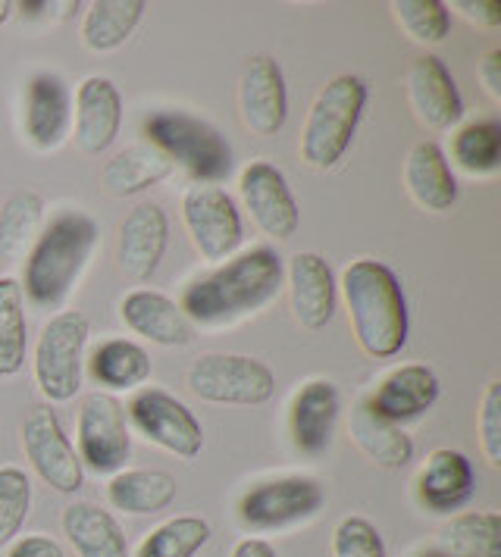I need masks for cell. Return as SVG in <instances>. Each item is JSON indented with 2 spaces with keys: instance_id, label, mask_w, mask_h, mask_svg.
<instances>
[{
  "instance_id": "obj_1",
  "label": "cell",
  "mask_w": 501,
  "mask_h": 557,
  "mask_svg": "<svg viewBox=\"0 0 501 557\" xmlns=\"http://www.w3.org/2000/svg\"><path fill=\"white\" fill-rule=\"evenodd\" d=\"M282 257L260 245L225 260L210 276L195 278L182 292L179 307L188 323L195 320L200 326H229L270 305L282 288Z\"/></svg>"
},
{
  "instance_id": "obj_2",
  "label": "cell",
  "mask_w": 501,
  "mask_h": 557,
  "mask_svg": "<svg viewBox=\"0 0 501 557\" xmlns=\"http://www.w3.org/2000/svg\"><path fill=\"white\" fill-rule=\"evenodd\" d=\"M357 345L376 360L395 357L407 345V301L399 276L379 260H351L339 282Z\"/></svg>"
},
{
  "instance_id": "obj_3",
  "label": "cell",
  "mask_w": 501,
  "mask_h": 557,
  "mask_svg": "<svg viewBox=\"0 0 501 557\" xmlns=\"http://www.w3.org/2000/svg\"><path fill=\"white\" fill-rule=\"evenodd\" d=\"M98 235L95 216L85 210L57 213L25 257L23 295H28V301L41 310L63 305L98 248Z\"/></svg>"
},
{
  "instance_id": "obj_4",
  "label": "cell",
  "mask_w": 501,
  "mask_h": 557,
  "mask_svg": "<svg viewBox=\"0 0 501 557\" xmlns=\"http://www.w3.org/2000/svg\"><path fill=\"white\" fill-rule=\"evenodd\" d=\"M148 141L179 163L198 185L223 182L232 173V148L225 135L207 120L192 116L185 110H157L145 120Z\"/></svg>"
},
{
  "instance_id": "obj_5",
  "label": "cell",
  "mask_w": 501,
  "mask_h": 557,
  "mask_svg": "<svg viewBox=\"0 0 501 557\" xmlns=\"http://www.w3.org/2000/svg\"><path fill=\"white\" fill-rule=\"evenodd\" d=\"M367 107V82L339 76L317 95L301 132V160L314 170H332L354 141Z\"/></svg>"
},
{
  "instance_id": "obj_6",
  "label": "cell",
  "mask_w": 501,
  "mask_h": 557,
  "mask_svg": "<svg viewBox=\"0 0 501 557\" xmlns=\"http://www.w3.org/2000/svg\"><path fill=\"white\" fill-rule=\"evenodd\" d=\"M88 342V317L63 310L50 317L35 345V382L48 401H70L82 388V355Z\"/></svg>"
},
{
  "instance_id": "obj_7",
  "label": "cell",
  "mask_w": 501,
  "mask_h": 557,
  "mask_svg": "<svg viewBox=\"0 0 501 557\" xmlns=\"http://www.w3.org/2000/svg\"><path fill=\"white\" fill-rule=\"evenodd\" d=\"M188 388L210 405H267L276 392V373L257 357L204 355L188 370Z\"/></svg>"
},
{
  "instance_id": "obj_8",
  "label": "cell",
  "mask_w": 501,
  "mask_h": 557,
  "mask_svg": "<svg viewBox=\"0 0 501 557\" xmlns=\"http://www.w3.org/2000/svg\"><path fill=\"white\" fill-rule=\"evenodd\" d=\"M132 430L138 432L145 442L170 451V455L192 457L200 455L204 448V430H200V420L195 417V410L179 401L175 395H170L167 388H142L125 410Z\"/></svg>"
},
{
  "instance_id": "obj_9",
  "label": "cell",
  "mask_w": 501,
  "mask_h": 557,
  "mask_svg": "<svg viewBox=\"0 0 501 557\" xmlns=\"http://www.w3.org/2000/svg\"><path fill=\"white\" fill-rule=\"evenodd\" d=\"M78 460L95 473H120L132 455V435L125 426V407L107 395L91 392L82 398L75 423Z\"/></svg>"
},
{
  "instance_id": "obj_10",
  "label": "cell",
  "mask_w": 501,
  "mask_h": 557,
  "mask_svg": "<svg viewBox=\"0 0 501 557\" xmlns=\"http://www.w3.org/2000/svg\"><path fill=\"white\" fill-rule=\"evenodd\" d=\"M326 505L323 485L310 476H279L257 482L239 502L242 527L254 532L282 530L301 520H310Z\"/></svg>"
},
{
  "instance_id": "obj_11",
  "label": "cell",
  "mask_w": 501,
  "mask_h": 557,
  "mask_svg": "<svg viewBox=\"0 0 501 557\" xmlns=\"http://www.w3.org/2000/svg\"><path fill=\"white\" fill-rule=\"evenodd\" d=\"M23 451L35 473L60 495H75L85 482V467L75 455L70 435L63 432L50 405H35L25 413Z\"/></svg>"
},
{
  "instance_id": "obj_12",
  "label": "cell",
  "mask_w": 501,
  "mask_h": 557,
  "mask_svg": "<svg viewBox=\"0 0 501 557\" xmlns=\"http://www.w3.org/2000/svg\"><path fill=\"white\" fill-rule=\"evenodd\" d=\"M182 220L204 260L223 263L242 245V213L220 185H192L182 198Z\"/></svg>"
},
{
  "instance_id": "obj_13",
  "label": "cell",
  "mask_w": 501,
  "mask_h": 557,
  "mask_svg": "<svg viewBox=\"0 0 501 557\" xmlns=\"http://www.w3.org/2000/svg\"><path fill=\"white\" fill-rule=\"evenodd\" d=\"M239 191H242V201H245L254 223L264 235L285 242L298 232V201H295L289 182L282 176V170H276L273 163H267V160L248 163L242 170V178H239Z\"/></svg>"
},
{
  "instance_id": "obj_14",
  "label": "cell",
  "mask_w": 501,
  "mask_h": 557,
  "mask_svg": "<svg viewBox=\"0 0 501 557\" xmlns=\"http://www.w3.org/2000/svg\"><path fill=\"white\" fill-rule=\"evenodd\" d=\"M170 245V216L157 201H145L129 210L120 226V270L135 282L157 273Z\"/></svg>"
},
{
  "instance_id": "obj_15",
  "label": "cell",
  "mask_w": 501,
  "mask_h": 557,
  "mask_svg": "<svg viewBox=\"0 0 501 557\" xmlns=\"http://www.w3.org/2000/svg\"><path fill=\"white\" fill-rule=\"evenodd\" d=\"M123 126V95L107 76H88L75 91V145L88 157L103 153Z\"/></svg>"
},
{
  "instance_id": "obj_16",
  "label": "cell",
  "mask_w": 501,
  "mask_h": 557,
  "mask_svg": "<svg viewBox=\"0 0 501 557\" xmlns=\"http://www.w3.org/2000/svg\"><path fill=\"white\" fill-rule=\"evenodd\" d=\"M239 107H242V123L260 138H270L285 126L289 91H285L282 66L273 57L250 60L242 76V88H239Z\"/></svg>"
},
{
  "instance_id": "obj_17",
  "label": "cell",
  "mask_w": 501,
  "mask_h": 557,
  "mask_svg": "<svg viewBox=\"0 0 501 557\" xmlns=\"http://www.w3.org/2000/svg\"><path fill=\"white\" fill-rule=\"evenodd\" d=\"M407 98L417 120L429 128H451L464 116V101L454 85V76L432 53L414 60L407 73Z\"/></svg>"
},
{
  "instance_id": "obj_18",
  "label": "cell",
  "mask_w": 501,
  "mask_h": 557,
  "mask_svg": "<svg viewBox=\"0 0 501 557\" xmlns=\"http://www.w3.org/2000/svg\"><path fill=\"white\" fill-rule=\"evenodd\" d=\"M335 276L326 257L317 251H301L289 260V292L292 310L304 330L317 332L335 313Z\"/></svg>"
},
{
  "instance_id": "obj_19",
  "label": "cell",
  "mask_w": 501,
  "mask_h": 557,
  "mask_svg": "<svg viewBox=\"0 0 501 557\" xmlns=\"http://www.w3.org/2000/svg\"><path fill=\"white\" fill-rule=\"evenodd\" d=\"M339 407H342L339 392L332 382L310 380L295 392L292 410H289V430L301 455L317 457L329 448L335 420H339Z\"/></svg>"
},
{
  "instance_id": "obj_20",
  "label": "cell",
  "mask_w": 501,
  "mask_h": 557,
  "mask_svg": "<svg viewBox=\"0 0 501 557\" xmlns=\"http://www.w3.org/2000/svg\"><path fill=\"white\" fill-rule=\"evenodd\" d=\"M120 317L129 330L142 338H148L154 345L163 348H182L192 342V323L182 313V307L173 298H167L163 292L154 288H135L129 292L120 305Z\"/></svg>"
},
{
  "instance_id": "obj_21",
  "label": "cell",
  "mask_w": 501,
  "mask_h": 557,
  "mask_svg": "<svg viewBox=\"0 0 501 557\" xmlns=\"http://www.w3.org/2000/svg\"><path fill=\"white\" fill-rule=\"evenodd\" d=\"M436 398H439V376L424 363H407L379 382V388L367 401L379 417L401 426V423L424 417L426 410L436 405Z\"/></svg>"
},
{
  "instance_id": "obj_22",
  "label": "cell",
  "mask_w": 501,
  "mask_h": 557,
  "mask_svg": "<svg viewBox=\"0 0 501 557\" xmlns=\"http://www.w3.org/2000/svg\"><path fill=\"white\" fill-rule=\"evenodd\" d=\"M70 132V88L57 73H38L25 98V138L35 151H53Z\"/></svg>"
},
{
  "instance_id": "obj_23",
  "label": "cell",
  "mask_w": 501,
  "mask_h": 557,
  "mask_svg": "<svg viewBox=\"0 0 501 557\" xmlns=\"http://www.w3.org/2000/svg\"><path fill=\"white\" fill-rule=\"evenodd\" d=\"M474 495V463L454 448H436L417 473V498L432 513H451Z\"/></svg>"
},
{
  "instance_id": "obj_24",
  "label": "cell",
  "mask_w": 501,
  "mask_h": 557,
  "mask_svg": "<svg viewBox=\"0 0 501 557\" xmlns=\"http://www.w3.org/2000/svg\"><path fill=\"white\" fill-rule=\"evenodd\" d=\"M63 532L78 557H129L123 527L91 502H75L63 510Z\"/></svg>"
},
{
  "instance_id": "obj_25",
  "label": "cell",
  "mask_w": 501,
  "mask_h": 557,
  "mask_svg": "<svg viewBox=\"0 0 501 557\" xmlns=\"http://www.w3.org/2000/svg\"><path fill=\"white\" fill-rule=\"evenodd\" d=\"M404 182L411 198L426 210H449L457 201V178L451 173L449 157L436 141H420L407 153Z\"/></svg>"
},
{
  "instance_id": "obj_26",
  "label": "cell",
  "mask_w": 501,
  "mask_h": 557,
  "mask_svg": "<svg viewBox=\"0 0 501 557\" xmlns=\"http://www.w3.org/2000/svg\"><path fill=\"white\" fill-rule=\"evenodd\" d=\"M351 438L364 455L374 460L376 467L401 470L414 460V442L411 435L379 417L370 401H361L351 413Z\"/></svg>"
},
{
  "instance_id": "obj_27",
  "label": "cell",
  "mask_w": 501,
  "mask_h": 557,
  "mask_svg": "<svg viewBox=\"0 0 501 557\" xmlns=\"http://www.w3.org/2000/svg\"><path fill=\"white\" fill-rule=\"evenodd\" d=\"M170 173H173L170 157H163L154 145H132L107 160V166L100 170V185L113 198H132L163 182Z\"/></svg>"
},
{
  "instance_id": "obj_28",
  "label": "cell",
  "mask_w": 501,
  "mask_h": 557,
  "mask_svg": "<svg viewBox=\"0 0 501 557\" xmlns=\"http://www.w3.org/2000/svg\"><path fill=\"white\" fill-rule=\"evenodd\" d=\"M175 492L179 482L163 470H120L107 482V502L135 517L167 510L175 502Z\"/></svg>"
},
{
  "instance_id": "obj_29",
  "label": "cell",
  "mask_w": 501,
  "mask_h": 557,
  "mask_svg": "<svg viewBox=\"0 0 501 557\" xmlns=\"http://www.w3.org/2000/svg\"><path fill=\"white\" fill-rule=\"evenodd\" d=\"M145 10V0H95L82 23V45L95 53L123 48L142 23Z\"/></svg>"
},
{
  "instance_id": "obj_30",
  "label": "cell",
  "mask_w": 501,
  "mask_h": 557,
  "mask_svg": "<svg viewBox=\"0 0 501 557\" xmlns=\"http://www.w3.org/2000/svg\"><path fill=\"white\" fill-rule=\"evenodd\" d=\"M88 370L103 388L125 392V388H138L148 382L150 357L142 345L129 338H107L88 357Z\"/></svg>"
},
{
  "instance_id": "obj_31",
  "label": "cell",
  "mask_w": 501,
  "mask_h": 557,
  "mask_svg": "<svg viewBox=\"0 0 501 557\" xmlns=\"http://www.w3.org/2000/svg\"><path fill=\"white\" fill-rule=\"evenodd\" d=\"M439 548L451 557H501V513H457L439 532Z\"/></svg>"
},
{
  "instance_id": "obj_32",
  "label": "cell",
  "mask_w": 501,
  "mask_h": 557,
  "mask_svg": "<svg viewBox=\"0 0 501 557\" xmlns=\"http://www.w3.org/2000/svg\"><path fill=\"white\" fill-rule=\"evenodd\" d=\"M25 295L13 276H0V380L16 376L25 363Z\"/></svg>"
},
{
  "instance_id": "obj_33",
  "label": "cell",
  "mask_w": 501,
  "mask_h": 557,
  "mask_svg": "<svg viewBox=\"0 0 501 557\" xmlns=\"http://www.w3.org/2000/svg\"><path fill=\"white\" fill-rule=\"evenodd\" d=\"M41 220H45V201L38 191H16L10 195L3 210H0V253L16 260L23 257L28 245L41 235Z\"/></svg>"
},
{
  "instance_id": "obj_34",
  "label": "cell",
  "mask_w": 501,
  "mask_h": 557,
  "mask_svg": "<svg viewBox=\"0 0 501 557\" xmlns=\"http://www.w3.org/2000/svg\"><path fill=\"white\" fill-rule=\"evenodd\" d=\"M210 523L200 520L195 513H182L167 523H160L157 530H150L135 557H195L210 542Z\"/></svg>"
},
{
  "instance_id": "obj_35",
  "label": "cell",
  "mask_w": 501,
  "mask_h": 557,
  "mask_svg": "<svg viewBox=\"0 0 501 557\" xmlns=\"http://www.w3.org/2000/svg\"><path fill=\"white\" fill-rule=\"evenodd\" d=\"M451 153L471 176H492L501 166V126L496 120H476L457 128Z\"/></svg>"
},
{
  "instance_id": "obj_36",
  "label": "cell",
  "mask_w": 501,
  "mask_h": 557,
  "mask_svg": "<svg viewBox=\"0 0 501 557\" xmlns=\"http://www.w3.org/2000/svg\"><path fill=\"white\" fill-rule=\"evenodd\" d=\"M392 10L401 28L420 45H439L451 32V13L442 0H395Z\"/></svg>"
},
{
  "instance_id": "obj_37",
  "label": "cell",
  "mask_w": 501,
  "mask_h": 557,
  "mask_svg": "<svg viewBox=\"0 0 501 557\" xmlns=\"http://www.w3.org/2000/svg\"><path fill=\"white\" fill-rule=\"evenodd\" d=\"M32 510V480L20 467H0V548L10 545Z\"/></svg>"
},
{
  "instance_id": "obj_38",
  "label": "cell",
  "mask_w": 501,
  "mask_h": 557,
  "mask_svg": "<svg viewBox=\"0 0 501 557\" xmlns=\"http://www.w3.org/2000/svg\"><path fill=\"white\" fill-rule=\"evenodd\" d=\"M332 557H386V545L367 517L351 513L332 532Z\"/></svg>"
},
{
  "instance_id": "obj_39",
  "label": "cell",
  "mask_w": 501,
  "mask_h": 557,
  "mask_svg": "<svg viewBox=\"0 0 501 557\" xmlns=\"http://www.w3.org/2000/svg\"><path fill=\"white\" fill-rule=\"evenodd\" d=\"M479 445L492 467L501 463V382L492 380L479 398Z\"/></svg>"
},
{
  "instance_id": "obj_40",
  "label": "cell",
  "mask_w": 501,
  "mask_h": 557,
  "mask_svg": "<svg viewBox=\"0 0 501 557\" xmlns=\"http://www.w3.org/2000/svg\"><path fill=\"white\" fill-rule=\"evenodd\" d=\"M7 557H66V552H63V545H60L57 539L35 532V535L16 539V542L10 545Z\"/></svg>"
},
{
  "instance_id": "obj_41",
  "label": "cell",
  "mask_w": 501,
  "mask_h": 557,
  "mask_svg": "<svg viewBox=\"0 0 501 557\" xmlns=\"http://www.w3.org/2000/svg\"><path fill=\"white\" fill-rule=\"evenodd\" d=\"M454 10H457L464 20L476 23V26H486V28L501 26L499 0H457V3H454Z\"/></svg>"
},
{
  "instance_id": "obj_42",
  "label": "cell",
  "mask_w": 501,
  "mask_h": 557,
  "mask_svg": "<svg viewBox=\"0 0 501 557\" xmlns=\"http://www.w3.org/2000/svg\"><path fill=\"white\" fill-rule=\"evenodd\" d=\"M476 73L482 78V88H486L496 101H501V51L486 53Z\"/></svg>"
},
{
  "instance_id": "obj_43",
  "label": "cell",
  "mask_w": 501,
  "mask_h": 557,
  "mask_svg": "<svg viewBox=\"0 0 501 557\" xmlns=\"http://www.w3.org/2000/svg\"><path fill=\"white\" fill-rule=\"evenodd\" d=\"M229 557H279V555H276V548L267 542V539L248 535V539L235 542V548H232V555Z\"/></svg>"
},
{
  "instance_id": "obj_44",
  "label": "cell",
  "mask_w": 501,
  "mask_h": 557,
  "mask_svg": "<svg viewBox=\"0 0 501 557\" xmlns=\"http://www.w3.org/2000/svg\"><path fill=\"white\" fill-rule=\"evenodd\" d=\"M10 13H13V3L10 0H0V26L10 20Z\"/></svg>"
},
{
  "instance_id": "obj_45",
  "label": "cell",
  "mask_w": 501,
  "mask_h": 557,
  "mask_svg": "<svg viewBox=\"0 0 501 557\" xmlns=\"http://www.w3.org/2000/svg\"><path fill=\"white\" fill-rule=\"evenodd\" d=\"M417 557H451V555H445L442 548H426V552H420Z\"/></svg>"
}]
</instances>
